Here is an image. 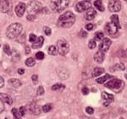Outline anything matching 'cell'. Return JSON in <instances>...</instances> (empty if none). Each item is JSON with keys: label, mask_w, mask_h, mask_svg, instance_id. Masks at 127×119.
Here are the masks:
<instances>
[{"label": "cell", "mask_w": 127, "mask_h": 119, "mask_svg": "<svg viewBox=\"0 0 127 119\" xmlns=\"http://www.w3.org/2000/svg\"><path fill=\"white\" fill-rule=\"evenodd\" d=\"M3 51H4V53H5L6 55H11V50H10L9 45L4 44V46H3Z\"/></svg>", "instance_id": "cell-33"}, {"label": "cell", "mask_w": 127, "mask_h": 119, "mask_svg": "<svg viewBox=\"0 0 127 119\" xmlns=\"http://www.w3.org/2000/svg\"><path fill=\"white\" fill-rule=\"evenodd\" d=\"M81 37H83V38H87V33L85 32V31H81Z\"/></svg>", "instance_id": "cell-48"}, {"label": "cell", "mask_w": 127, "mask_h": 119, "mask_svg": "<svg viewBox=\"0 0 127 119\" xmlns=\"http://www.w3.org/2000/svg\"><path fill=\"white\" fill-rule=\"evenodd\" d=\"M9 84L10 86H12V87L15 88V89H17V88H19L21 86V82H20L19 79L11 78L9 80Z\"/></svg>", "instance_id": "cell-20"}, {"label": "cell", "mask_w": 127, "mask_h": 119, "mask_svg": "<svg viewBox=\"0 0 127 119\" xmlns=\"http://www.w3.org/2000/svg\"><path fill=\"white\" fill-rule=\"evenodd\" d=\"M94 6L97 8V9H98L99 11L103 12L104 11V7L103 5V3H102V0H96L94 2Z\"/></svg>", "instance_id": "cell-24"}, {"label": "cell", "mask_w": 127, "mask_h": 119, "mask_svg": "<svg viewBox=\"0 0 127 119\" xmlns=\"http://www.w3.org/2000/svg\"><path fill=\"white\" fill-rule=\"evenodd\" d=\"M25 50H26V54L28 55L31 53V48L29 46H26V48H25Z\"/></svg>", "instance_id": "cell-47"}, {"label": "cell", "mask_w": 127, "mask_h": 119, "mask_svg": "<svg viewBox=\"0 0 127 119\" xmlns=\"http://www.w3.org/2000/svg\"><path fill=\"white\" fill-rule=\"evenodd\" d=\"M3 110H4V105H3V102L0 99V113L2 112H3Z\"/></svg>", "instance_id": "cell-44"}, {"label": "cell", "mask_w": 127, "mask_h": 119, "mask_svg": "<svg viewBox=\"0 0 127 119\" xmlns=\"http://www.w3.org/2000/svg\"><path fill=\"white\" fill-rule=\"evenodd\" d=\"M82 94H85V95L88 94H89V89H88L87 87H83V89H82Z\"/></svg>", "instance_id": "cell-43"}, {"label": "cell", "mask_w": 127, "mask_h": 119, "mask_svg": "<svg viewBox=\"0 0 127 119\" xmlns=\"http://www.w3.org/2000/svg\"><path fill=\"white\" fill-rule=\"evenodd\" d=\"M3 86H4V79H3L1 76H0V89H1V88H3Z\"/></svg>", "instance_id": "cell-46"}, {"label": "cell", "mask_w": 127, "mask_h": 119, "mask_svg": "<svg viewBox=\"0 0 127 119\" xmlns=\"http://www.w3.org/2000/svg\"><path fill=\"white\" fill-rule=\"evenodd\" d=\"M86 29L87 30H93V24H87V25H86Z\"/></svg>", "instance_id": "cell-45"}, {"label": "cell", "mask_w": 127, "mask_h": 119, "mask_svg": "<svg viewBox=\"0 0 127 119\" xmlns=\"http://www.w3.org/2000/svg\"><path fill=\"white\" fill-rule=\"evenodd\" d=\"M36 64V61H35V60L33 58H28V59H26V65H27V66H29V67H32L33 65Z\"/></svg>", "instance_id": "cell-29"}, {"label": "cell", "mask_w": 127, "mask_h": 119, "mask_svg": "<svg viewBox=\"0 0 127 119\" xmlns=\"http://www.w3.org/2000/svg\"><path fill=\"white\" fill-rule=\"evenodd\" d=\"M120 119H125V118H120Z\"/></svg>", "instance_id": "cell-50"}, {"label": "cell", "mask_w": 127, "mask_h": 119, "mask_svg": "<svg viewBox=\"0 0 127 119\" xmlns=\"http://www.w3.org/2000/svg\"><path fill=\"white\" fill-rule=\"evenodd\" d=\"M0 99H1V100L3 102H5V103H7L8 105H9V106L13 104V100H12V98L7 94L0 93Z\"/></svg>", "instance_id": "cell-18"}, {"label": "cell", "mask_w": 127, "mask_h": 119, "mask_svg": "<svg viewBox=\"0 0 127 119\" xmlns=\"http://www.w3.org/2000/svg\"><path fill=\"white\" fill-rule=\"evenodd\" d=\"M44 89L43 87H42V86H40V87H38L37 89V92H36V94H37V95H42V94H44Z\"/></svg>", "instance_id": "cell-38"}, {"label": "cell", "mask_w": 127, "mask_h": 119, "mask_svg": "<svg viewBox=\"0 0 127 119\" xmlns=\"http://www.w3.org/2000/svg\"><path fill=\"white\" fill-rule=\"evenodd\" d=\"M75 21V15L70 11H67L64 14H63L62 15L59 16L58 20V26L60 27L64 28H69L71 26H73V24Z\"/></svg>", "instance_id": "cell-1"}, {"label": "cell", "mask_w": 127, "mask_h": 119, "mask_svg": "<svg viewBox=\"0 0 127 119\" xmlns=\"http://www.w3.org/2000/svg\"><path fill=\"white\" fill-rule=\"evenodd\" d=\"M126 69V66L123 63H119V64H115L114 65L111 66V68H109V70L111 71H118V70H120V71H123V70Z\"/></svg>", "instance_id": "cell-21"}, {"label": "cell", "mask_w": 127, "mask_h": 119, "mask_svg": "<svg viewBox=\"0 0 127 119\" xmlns=\"http://www.w3.org/2000/svg\"><path fill=\"white\" fill-rule=\"evenodd\" d=\"M58 75L61 79H63V80L67 79L69 77V71L67 69L61 67V68L58 69Z\"/></svg>", "instance_id": "cell-16"}, {"label": "cell", "mask_w": 127, "mask_h": 119, "mask_svg": "<svg viewBox=\"0 0 127 119\" xmlns=\"http://www.w3.org/2000/svg\"><path fill=\"white\" fill-rule=\"evenodd\" d=\"M48 54L51 55H57L58 54V50H57L56 47L54 46V45H51L48 48Z\"/></svg>", "instance_id": "cell-27"}, {"label": "cell", "mask_w": 127, "mask_h": 119, "mask_svg": "<svg viewBox=\"0 0 127 119\" xmlns=\"http://www.w3.org/2000/svg\"><path fill=\"white\" fill-rule=\"evenodd\" d=\"M86 112H87V114L92 115V114H93L94 110H93V108H92V107H87L86 108Z\"/></svg>", "instance_id": "cell-40"}, {"label": "cell", "mask_w": 127, "mask_h": 119, "mask_svg": "<svg viewBox=\"0 0 127 119\" xmlns=\"http://www.w3.org/2000/svg\"><path fill=\"white\" fill-rule=\"evenodd\" d=\"M18 73H19L20 75H23L25 73V69H22V68H20L18 70Z\"/></svg>", "instance_id": "cell-49"}, {"label": "cell", "mask_w": 127, "mask_h": 119, "mask_svg": "<svg viewBox=\"0 0 127 119\" xmlns=\"http://www.w3.org/2000/svg\"><path fill=\"white\" fill-rule=\"evenodd\" d=\"M119 28L117 26H115L113 23H107L105 26V30L107 32V33L108 35H114L115 33H117Z\"/></svg>", "instance_id": "cell-12"}, {"label": "cell", "mask_w": 127, "mask_h": 119, "mask_svg": "<svg viewBox=\"0 0 127 119\" xmlns=\"http://www.w3.org/2000/svg\"><path fill=\"white\" fill-rule=\"evenodd\" d=\"M43 43H44V38L42 36L39 37V38H36V41H35L32 45V48L34 49V50H36V49H39L42 46Z\"/></svg>", "instance_id": "cell-15"}, {"label": "cell", "mask_w": 127, "mask_h": 119, "mask_svg": "<svg viewBox=\"0 0 127 119\" xmlns=\"http://www.w3.org/2000/svg\"><path fill=\"white\" fill-rule=\"evenodd\" d=\"M112 44V41L109 39V38H103V41H102L101 43H100L99 44V51H101V52H107L108 50V49H109L110 45Z\"/></svg>", "instance_id": "cell-10"}, {"label": "cell", "mask_w": 127, "mask_h": 119, "mask_svg": "<svg viewBox=\"0 0 127 119\" xmlns=\"http://www.w3.org/2000/svg\"><path fill=\"white\" fill-rule=\"evenodd\" d=\"M112 76L111 75H109V74H105L104 75V77H100V78H97V82L98 83H103L104 82L106 81V80H108V79H109L110 80V78H112Z\"/></svg>", "instance_id": "cell-26"}, {"label": "cell", "mask_w": 127, "mask_h": 119, "mask_svg": "<svg viewBox=\"0 0 127 119\" xmlns=\"http://www.w3.org/2000/svg\"><path fill=\"white\" fill-rule=\"evenodd\" d=\"M43 31H44L45 34H46L47 36H50L51 33H52V31H51V29L48 27V26H45V27L43 28Z\"/></svg>", "instance_id": "cell-35"}, {"label": "cell", "mask_w": 127, "mask_h": 119, "mask_svg": "<svg viewBox=\"0 0 127 119\" xmlns=\"http://www.w3.org/2000/svg\"><path fill=\"white\" fill-rule=\"evenodd\" d=\"M25 10H26V4L23 3H20L15 7V14L19 17H22L25 13Z\"/></svg>", "instance_id": "cell-13"}, {"label": "cell", "mask_w": 127, "mask_h": 119, "mask_svg": "<svg viewBox=\"0 0 127 119\" xmlns=\"http://www.w3.org/2000/svg\"><path fill=\"white\" fill-rule=\"evenodd\" d=\"M69 0H52L51 8L55 12H61L68 7Z\"/></svg>", "instance_id": "cell-4"}, {"label": "cell", "mask_w": 127, "mask_h": 119, "mask_svg": "<svg viewBox=\"0 0 127 119\" xmlns=\"http://www.w3.org/2000/svg\"><path fill=\"white\" fill-rule=\"evenodd\" d=\"M11 55H12V59H13L14 61L18 62V61L20 60V54H19V52H18V51H16L15 50H13V52H11Z\"/></svg>", "instance_id": "cell-25"}, {"label": "cell", "mask_w": 127, "mask_h": 119, "mask_svg": "<svg viewBox=\"0 0 127 119\" xmlns=\"http://www.w3.org/2000/svg\"><path fill=\"white\" fill-rule=\"evenodd\" d=\"M104 58H105V55H104L103 52H101V51H98L94 55V60L97 63H99V64L103 62Z\"/></svg>", "instance_id": "cell-17"}, {"label": "cell", "mask_w": 127, "mask_h": 119, "mask_svg": "<svg viewBox=\"0 0 127 119\" xmlns=\"http://www.w3.org/2000/svg\"><path fill=\"white\" fill-rule=\"evenodd\" d=\"M12 113L14 115V119H21V116H20L19 111L15 108H13L12 109Z\"/></svg>", "instance_id": "cell-30"}, {"label": "cell", "mask_w": 127, "mask_h": 119, "mask_svg": "<svg viewBox=\"0 0 127 119\" xmlns=\"http://www.w3.org/2000/svg\"><path fill=\"white\" fill-rule=\"evenodd\" d=\"M30 107H29V111L31 113H32L33 115H38L40 113V109L38 107V106L35 103H31L30 104Z\"/></svg>", "instance_id": "cell-19"}, {"label": "cell", "mask_w": 127, "mask_h": 119, "mask_svg": "<svg viewBox=\"0 0 127 119\" xmlns=\"http://www.w3.org/2000/svg\"><path fill=\"white\" fill-rule=\"evenodd\" d=\"M96 46H97V44H96L95 40H90L89 41V43H88V47H89V49L93 50V49L96 48Z\"/></svg>", "instance_id": "cell-34"}, {"label": "cell", "mask_w": 127, "mask_h": 119, "mask_svg": "<svg viewBox=\"0 0 127 119\" xmlns=\"http://www.w3.org/2000/svg\"><path fill=\"white\" fill-rule=\"evenodd\" d=\"M110 20H111V23L114 24L115 26H117L118 28L120 27V21H119V17L117 15H113L110 17Z\"/></svg>", "instance_id": "cell-23"}, {"label": "cell", "mask_w": 127, "mask_h": 119, "mask_svg": "<svg viewBox=\"0 0 127 119\" xmlns=\"http://www.w3.org/2000/svg\"><path fill=\"white\" fill-rule=\"evenodd\" d=\"M103 38V33L102 32H97L95 33V40L100 41Z\"/></svg>", "instance_id": "cell-32"}, {"label": "cell", "mask_w": 127, "mask_h": 119, "mask_svg": "<svg viewBox=\"0 0 127 119\" xmlns=\"http://www.w3.org/2000/svg\"><path fill=\"white\" fill-rule=\"evenodd\" d=\"M52 109H53V105L52 104H46L42 107V111L43 112H46V113L47 112H49Z\"/></svg>", "instance_id": "cell-28"}, {"label": "cell", "mask_w": 127, "mask_h": 119, "mask_svg": "<svg viewBox=\"0 0 127 119\" xmlns=\"http://www.w3.org/2000/svg\"><path fill=\"white\" fill-rule=\"evenodd\" d=\"M32 82H33L34 84H36V83H37V80H38V76L37 75H32Z\"/></svg>", "instance_id": "cell-41"}, {"label": "cell", "mask_w": 127, "mask_h": 119, "mask_svg": "<svg viewBox=\"0 0 127 119\" xmlns=\"http://www.w3.org/2000/svg\"><path fill=\"white\" fill-rule=\"evenodd\" d=\"M19 41L20 43H25V41H26V34L23 33V36H22V34L20 35V37L19 38Z\"/></svg>", "instance_id": "cell-42"}, {"label": "cell", "mask_w": 127, "mask_h": 119, "mask_svg": "<svg viewBox=\"0 0 127 119\" xmlns=\"http://www.w3.org/2000/svg\"><path fill=\"white\" fill-rule=\"evenodd\" d=\"M44 56H45L44 53H42V52H38L36 54V58L37 60H42L44 58Z\"/></svg>", "instance_id": "cell-37"}, {"label": "cell", "mask_w": 127, "mask_h": 119, "mask_svg": "<svg viewBox=\"0 0 127 119\" xmlns=\"http://www.w3.org/2000/svg\"><path fill=\"white\" fill-rule=\"evenodd\" d=\"M105 87L108 88V89L114 90V91H120L124 87V83L120 79L114 78L112 80H109L108 83H105Z\"/></svg>", "instance_id": "cell-5"}, {"label": "cell", "mask_w": 127, "mask_h": 119, "mask_svg": "<svg viewBox=\"0 0 127 119\" xmlns=\"http://www.w3.org/2000/svg\"><path fill=\"white\" fill-rule=\"evenodd\" d=\"M0 8L3 13H8L12 9L11 0H0Z\"/></svg>", "instance_id": "cell-9"}, {"label": "cell", "mask_w": 127, "mask_h": 119, "mask_svg": "<svg viewBox=\"0 0 127 119\" xmlns=\"http://www.w3.org/2000/svg\"><path fill=\"white\" fill-rule=\"evenodd\" d=\"M23 26L20 23H13L9 26L6 31V36L9 39H15L21 34Z\"/></svg>", "instance_id": "cell-2"}, {"label": "cell", "mask_w": 127, "mask_h": 119, "mask_svg": "<svg viewBox=\"0 0 127 119\" xmlns=\"http://www.w3.org/2000/svg\"><path fill=\"white\" fill-rule=\"evenodd\" d=\"M57 47H58L59 53L61 55H66L69 53V44L66 40L64 39H60L57 43Z\"/></svg>", "instance_id": "cell-6"}, {"label": "cell", "mask_w": 127, "mask_h": 119, "mask_svg": "<svg viewBox=\"0 0 127 119\" xmlns=\"http://www.w3.org/2000/svg\"><path fill=\"white\" fill-rule=\"evenodd\" d=\"M96 15H97V12H96V10L93 9V8L90 7L89 9L87 10V13H86V20H93L94 18H95Z\"/></svg>", "instance_id": "cell-14"}, {"label": "cell", "mask_w": 127, "mask_h": 119, "mask_svg": "<svg viewBox=\"0 0 127 119\" xmlns=\"http://www.w3.org/2000/svg\"><path fill=\"white\" fill-rule=\"evenodd\" d=\"M19 112H20V116H21V117L25 116V115H26V107H25V106H21V107L20 108V110H19Z\"/></svg>", "instance_id": "cell-36"}, {"label": "cell", "mask_w": 127, "mask_h": 119, "mask_svg": "<svg viewBox=\"0 0 127 119\" xmlns=\"http://www.w3.org/2000/svg\"><path fill=\"white\" fill-rule=\"evenodd\" d=\"M42 10V5L38 1H32L28 5V20H34L36 19V15L37 13H39Z\"/></svg>", "instance_id": "cell-3"}, {"label": "cell", "mask_w": 127, "mask_h": 119, "mask_svg": "<svg viewBox=\"0 0 127 119\" xmlns=\"http://www.w3.org/2000/svg\"><path fill=\"white\" fill-rule=\"evenodd\" d=\"M102 97H103V99L104 100L103 105L105 106H108L111 102L114 101V99L113 94H108V93H106V92H103V93H102Z\"/></svg>", "instance_id": "cell-11"}, {"label": "cell", "mask_w": 127, "mask_h": 119, "mask_svg": "<svg viewBox=\"0 0 127 119\" xmlns=\"http://www.w3.org/2000/svg\"><path fill=\"white\" fill-rule=\"evenodd\" d=\"M64 89V86L63 84H61V83H56V84H54V86L52 87V90H59V89Z\"/></svg>", "instance_id": "cell-31"}, {"label": "cell", "mask_w": 127, "mask_h": 119, "mask_svg": "<svg viewBox=\"0 0 127 119\" xmlns=\"http://www.w3.org/2000/svg\"><path fill=\"white\" fill-rule=\"evenodd\" d=\"M108 9L111 12H118L121 9V3L120 0H109Z\"/></svg>", "instance_id": "cell-7"}, {"label": "cell", "mask_w": 127, "mask_h": 119, "mask_svg": "<svg viewBox=\"0 0 127 119\" xmlns=\"http://www.w3.org/2000/svg\"><path fill=\"white\" fill-rule=\"evenodd\" d=\"M36 36L35 34H31L30 35V38H29V41L30 42H32V43H34L35 41H36Z\"/></svg>", "instance_id": "cell-39"}, {"label": "cell", "mask_w": 127, "mask_h": 119, "mask_svg": "<svg viewBox=\"0 0 127 119\" xmlns=\"http://www.w3.org/2000/svg\"><path fill=\"white\" fill-rule=\"evenodd\" d=\"M104 72V69L103 68H101V67H96V68L93 69V74H92V76L93 77H97V76L103 74V73Z\"/></svg>", "instance_id": "cell-22"}, {"label": "cell", "mask_w": 127, "mask_h": 119, "mask_svg": "<svg viewBox=\"0 0 127 119\" xmlns=\"http://www.w3.org/2000/svg\"><path fill=\"white\" fill-rule=\"evenodd\" d=\"M90 7H91L90 1H81L76 3V5H75V10L77 12H79V13H81V12L87 10Z\"/></svg>", "instance_id": "cell-8"}]
</instances>
